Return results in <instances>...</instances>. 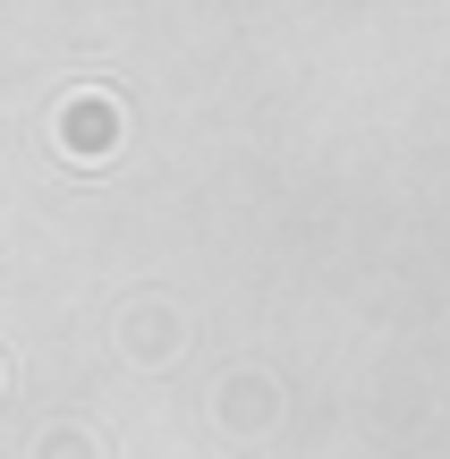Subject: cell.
I'll use <instances>...</instances> for the list:
<instances>
[{"label": "cell", "mask_w": 450, "mask_h": 459, "mask_svg": "<svg viewBox=\"0 0 450 459\" xmlns=\"http://www.w3.org/2000/svg\"><path fill=\"white\" fill-rule=\"evenodd\" d=\"M60 145H68V153H111V145H119L111 94H68V102H60Z\"/></svg>", "instance_id": "6da1fadb"}, {"label": "cell", "mask_w": 450, "mask_h": 459, "mask_svg": "<svg viewBox=\"0 0 450 459\" xmlns=\"http://www.w3.org/2000/svg\"><path fill=\"white\" fill-rule=\"evenodd\" d=\"M43 459H94V443H85V434H51Z\"/></svg>", "instance_id": "7a4b0ae2"}]
</instances>
